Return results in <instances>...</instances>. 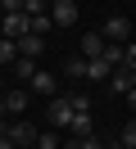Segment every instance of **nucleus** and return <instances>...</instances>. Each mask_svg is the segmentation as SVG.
Masks as SVG:
<instances>
[{
	"mask_svg": "<svg viewBox=\"0 0 136 149\" xmlns=\"http://www.w3.org/2000/svg\"><path fill=\"white\" fill-rule=\"evenodd\" d=\"M0 5H5V14H23V5H27V0H0Z\"/></svg>",
	"mask_w": 136,
	"mask_h": 149,
	"instance_id": "412c9836",
	"label": "nucleus"
},
{
	"mask_svg": "<svg viewBox=\"0 0 136 149\" xmlns=\"http://www.w3.org/2000/svg\"><path fill=\"white\" fill-rule=\"evenodd\" d=\"M0 149H18V145H14V140H9V136H5V131H0Z\"/></svg>",
	"mask_w": 136,
	"mask_h": 149,
	"instance_id": "4be33fe9",
	"label": "nucleus"
},
{
	"mask_svg": "<svg viewBox=\"0 0 136 149\" xmlns=\"http://www.w3.org/2000/svg\"><path fill=\"white\" fill-rule=\"evenodd\" d=\"M45 9H50V0H27V5H23V14H32V18H41Z\"/></svg>",
	"mask_w": 136,
	"mask_h": 149,
	"instance_id": "f3484780",
	"label": "nucleus"
},
{
	"mask_svg": "<svg viewBox=\"0 0 136 149\" xmlns=\"http://www.w3.org/2000/svg\"><path fill=\"white\" fill-rule=\"evenodd\" d=\"M104 50H109L104 36H95V32H91V36H82V59H104Z\"/></svg>",
	"mask_w": 136,
	"mask_h": 149,
	"instance_id": "6e6552de",
	"label": "nucleus"
},
{
	"mask_svg": "<svg viewBox=\"0 0 136 149\" xmlns=\"http://www.w3.org/2000/svg\"><path fill=\"white\" fill-rule=\"evenodd\" d=\"M123 145L136 149V118H127V127H123Z\"/></svg>",
	"mask_w": 136,
	"mask_h": 149,
	"instance_id": "a211bd4d",
	"label": "nucleus"
},
{
	"mask_svg": "<svg viewBox=\"0 0 136 149\" xmlns=\"http://www.w3.org/2000/svg\"><path fill=\"white\" fill-rule=\"evenodd\" d=\"M68 100H73V109H77V113H91V100H86V95H68Z\"/></svg>",
	"mask_w": 136,
	"mask_h": 149,
	"instance_id": "6ab92c4d",
	"label": "nucleus"
},
{
	"mask_svg": "<svg viewBox=\"0 0 136 149\" xmlns=\"http://www.w3.org/2000/svg\"><path fill=\"white\" fill-rule=\"evenodd\" d=\"M68 136H73V140H86V136H95V127H91V113H77V118H73Z\"/></svg>",
	"mask_w": 136,
	"mask_h": 149,
	"instance_id": "9b49d317",
	"label": "nucleus"
},
{
	"mask_svg": "<svg viewBox=\"0 0 136 149\" xmlns=\"http://www.w3.org/2000/svg\"><path fill=\"white\" fill-rule=\"evenodd\" d=\"M109 91L132 95V91H136V72H132V68H113V77H109Z\"/></svg>",
	"mask_w": 136,
	"mask_h": 149,
	"instance_id": "423d86ee",
	"label": "nucleus"
},
{
	"mask_svg": "<svg viewBox=\"0 0 136 149\" xmlns=\"http://www.w3.org/2000/svg\"><path fill=\"white\" fill-rule=\"evenodd\" d=\"M14 68H18V77H23V81H32V77L41 72V68H36V59H23V54H18V63H14Z\"/></svg>",
	"mask_w": 136,
	"mask_h": 149,
	"instance_id": "ddd939ff",
	"label": "nucleus"
},
{
	"mask_svg": "<svg viewBox=\"0 0 136 149\" xmlns=\"http://www.w3.org/2000/svg\"><path fill=\"white\" fill-rule=\"evenodd\" d=\"M27 32H32V14H5V36L9 41L27 36Z\"/></svg>",
	"mask_w": 136,
	"mask_h": 149,
	"instance_id": "20e7f679",
	"label": "nucleus"
},
{
	"mask_svg": "<svg viewBox=\"0 0 136 149\" xmlns=\"http://www.w3.org/2000/svg\"><path fill=\"white\" fill-rule=\"evenodd\" d=\"M50 5H59V0H50Z\"/></svg>",
	"mask_w": 136,
	"mask_h": 149,
	"instance_id": "b1692460",
	"label": "nucleus"
},
{
	"mask_svg": "<svg viewBox=\"0 0 136 149\" xmlns=\"http://www.w3.org/2000/svg\"><path fill=\"white\" fill-rule=\"evenodd\" d=\"M0 131H5V136L14 140L18 149H23V145H36V140H41V131H36L32 122H23V118H14V122H5V127H0Z\"/></svg>",
	"mask_w": 136,
	"mask_h": 149,
	"instance_id": "f257e3e1",
	"label": "nucleus"
},
{
	"mask_svg": "<svg viewBox=\"0 0 136 149\" xmlns=\"http://www.w3.org/2000/svg\"><path fill=\"white\" fill-rule=\"evenodd\" d=\"M73 118H77V109H73V100H63V95H54L50 100V127L54 131H68Z\"/></svg>",
	"mask_w": 136,
	"mask_h": 149,
	"instance_id": "f03ea898",
	"label": "nucleus"
},
{
	"mask_svg": "<svg viewBox=\"0 0 136 149\" xmlns=\"http://www.w3.org/2000/svg\"><path fill=\"white\" fill-rule=\"evenodd\" d=\"M0 113H5V118H14V113L23 118L27 113V91H9L5 100H0Z\"/></svg>",
	"mask_w": 136,
	"mask_h": 149,
	"instance_id": "0eeeda50",
	"label": "nucleus"
},
{
	"mask_svg": "<svg viewBox=\"0 0 136 149\" xmlns=\"http://www.w3.org/2000/svg\"><path fill=\"white\" fill-rule=\"evenodd\" d=\"M45 50V36H36V32H27V36H18V54L23 59H36Z\"/></svg>",
	"mask_w": 136,
	"mask_h": 149,
	"instance_id": "1a4fd4ad",
	"label": "nucleus"
},
{
	"mask_svg": "<svg viewBox=\"0 0 136 149\" xmlns=\"http://www.w3.org/2000/svg\"><path fill=\"white\" fill-rule=\"evenodd\" d=\"M127 109H136V91H132V95H127Z\"/></svg>",
	"mask_w": 136,
	"mask_h": 149,
	"instance_id": "5701e85b",
	"label": "nucleus"
},
{
	"mask_svg": "<svg viewBox=\"0 0 136 149\" xmlns=\"http://www.w3.org/2000/svg\"><path fill=\"white\" fill-rule=\"evenodd\" d=\"M123 68H132V72H136V45H127V50H123Z\"/></svg>",
	"mask_w": 136,
	"mask_h": 149,
	"instance_id": "aec40b11",
	"label": "nucleus"
},
{
	"mask_svg": "<svg viewBox=\"0 0 136 149\" xmlns=\"http://www.w3.org/2000/svg\"><path fill=\"white\" fill-rule=\"evenodd\" d=\"M50 18H54V27H73L77 23V5L73 0H59V5H50Z\"/></svg>",
	"mask_w": 136,
	"mask_h": 149,
	"instance_id": "39448f33",
	"label": "nucleus"
},
{
	"mask_svg": "<svg viewBox=\"0 0 136 149\" xmlns=\"http://www.w3.org/2000/svg\"><path fill=\"white\" fill-rule=\"evenodd\" d=\"M118 149H127V145H118Z\"/></svg>",
	"mask_w": 136,
	"mask_h": 149,
	"instance_id": "393cba45",
	"label": "nucleus"
},
{
	"mask_svg": "<svg viewBox=\"0 0 136 149\" xmlns=\"http://www.w3.org/2000/svg\"><path fill=\"white\" fill-rule=\"evenodd\" d=\"M104 41H113V45H127L132 41V18H123V14H113V18L104 23V32H100Z\"/></svg>",
	"mask_w": 136,
	"mask_h": 149,
	"instance_id": "7ed1b4c3",
	"label": "nucleus"
},
{
	"mask_svg": "<svg viewBox=\"0 0 136 149\" xmlns=\"http://www.w3.org/2000/svg\"><path fill=\"white\" fill-rule=\"evenodd\" d=\"M86 63H91V68H86V77H91V81H109V77H113V68H109L104 59H86Z\"/></svg>",
	"mask_w": 136,
	"mask_h": 149,
	"instance_id": "f8f14e48",
	"label": "nucleus"
},
{
	"mask_svg": "<svg viewBox=\"0 0 136 149\" xmlns=\"http://www.w3.org/2000/svg\"><path fill=\"white\" fill-rule=\"evenodd\" d=\"M36 149H63V140H59V131H41V140H36Z\"/></svg>",
	"mask_w": 136,
	"mask_h": 149,
	"instance_id": "2eb2a0df",
	"label": "nucleus"
},
{
	"mask_svg": "<svg viewBox=\"0 0 136 149\" xmlns=\"http://www.w3.org/2000/svg\"><path fill=\"white\" fill-rule=\"evenodd\" d=\"M0 63H18V41H0Z\"/></svg>",
	"mask_w": 136,
	"mask_h": 149,
	"instance_id": "4468645a",
	"label": "nucleus"
},
{
	"mask_svg": "<svg viewBox=\"0 0 136 149\" xmlns=\"http://www.w3.org/2000/svg\"><path fill=\"white\" fill-rule=\"evenodd\" d=\"M27 86H32V95H45V100H54V72H36Z\"/></svg>",
	"mask_w": 136,
	"mask_h": 149,
	"instance_id": "9d476101",
	"label": "nucleus"
},
{
	"mask_svg": "<svg viewBox=\"0 0 136 149\" xmlns=\"http://www.w3.org/2000/svg\"><path fill=\"white\" fill-rule=\"evenodd\" d=\"M86 59H68V63H63V72H68V77H86Z\"/></svg>",
	"mask_w": 136,
	"mask_h": 149,
	"instance_id": "dca6fc26",
	"label": "nucleus"
}]
</instances>
